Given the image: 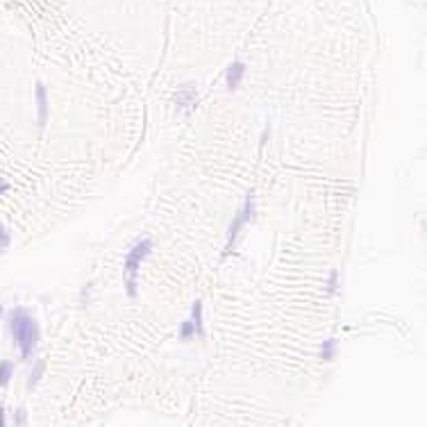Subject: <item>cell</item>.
Wrapping results in <instances>:
<instances>
[{
	"instance_id": "cell-8",
	"label": "cell",
	"mask_w": 427,
	"mask_h": 427,
	"mask_svg": "<svg viewBox=\"0 0 427 427\" xmlns=\"http://www.w3.org/2000/svg\"><path fill=\"white\" fill-rule=\"evenodd\" d=\"M334 348H336V341H334V339L325 341V343H323V348H320V357H323V359H332V354H334Z\"/></svg>"
},
{
	"instance_id": "cell-16",
	"label": "cell",
	"mask_w": 427,
	"mask_h": 427,
	"mask_svg": "<svg viewBox=\"0 0 427 427\" xmlns=\"http://www.w3.org/2000/svg\"><path fill=\"white\" fill-rule=\"evenodd\" d=\"M0 316H3V307H0Z\"/></svg>"
},
{
	"instance_id": "cell-4",
	"label": "cell",
	"mask_w": 427,
	"mask_h": 427,
	"mask_svg": "<svg viewBox=\"0 0 427 427\" xmlns=\"http://www.w3.org/2000/svg\"><path fill=\"white\" fill-rule=\"evenodd\" d=\"M243 73H246V66H243V62H234V64L227 69L225 82H227V89H230V91H234V89L241 84V80H243Z\"/></svg>"
},
{
	"instance_id": "cell-12",
	"label": "cell",
	"mask_w": 427,
	"mask_h": 427,
	"mask_svg": "<svg viewBox=\"0 0 427 427\" xmlns=\"http://www.w3.org/2000/svg\"><path fill=\"white\" fill-rule=\"evenodd\" d=\"M336 291V273H332V277H329V293H334Z\"/></svg>"
},
{
	"instance_id": "cell-3",
	"label": "cell",
	"mask_w": 427,
	"mask_h": 427,
	"mask_svg": "<svg viewBox=\"0 0 427 427\" xmlns=\"http://www.w3.org/2000/svg\"><path fill=\"white\" fill-rule=\"evenodd\" d=\"M252 218V196H248L246 198V205H243V209H241V214L234 218V223H232V227H230V241H227V250H232V246H234V241H236V234H239V230H241V225L243 223H248Z\"/></svg>"
},
{
	"instance_id": "cell-2",
	"label": "cell",
	"mask_w": 427,
	"mask_h": 427,
	"mask_svg": "<svg viewBox=\"0 0 427 427\" xmlns=\"http://www.w3.org/2000/svg\"><path fill=\"white\" fill-rule=\"evenodd\" d=\"M150 250H152V241L143 239V241H139L132 250H130L128 259H125V284H128V295L130 298L137 295V270H139V266H141V261L150 255Z\"/></svg>"
},
{
	"instance_id": "cell-11",
	"label": "cell",
	"mask_w": 427,
	"mask_h": 427,
	"mask_svg": "<svg viewBox=\"0 0 427 427\" xmlns=\"http://www.w3.org/2000/svg\"><path fill=\"white\" fill-rule=\"evenodd\" d=\"M7 246H10V234H7L5 230H0V250L7 248Z\"/></svg>"
},
{
	"instance_id": "cell-1",
	"label": "cell",
	"mask_w": 427,
	"mask_h": 427,
	"mask_svg": "<svg viewBox=\"0 0 427 427\" xmlns=\"http://www.w3.org/2000/svg\"><path fill=\"white\" fill-rule=\"evenodd\" d=\"M10 332L14 336V341L19 343L23 359H30L32 350H35L37 341H39V327L37 320L28 314L25 309H14L10 316Z\"/></svg>"
},
{
	"instance_id": "cell-7",
	"label": "cell",
	"mask_w": 427,
	"mask_h": 427,
	"mask_svg": "<svg viewBox=\"0 0 427 427\" xmlns=\"http://www.w3.org/2000/svg\"><path fill=\"white\" fill-rule=\"evenodd\" d=\"M14 373V363L12 361H0V386H7Z\"/></svg>"
},
{
	"instance_id": "cell-14",
	"label": "cell",
	"mask_w": 427,
	"mask_h": 427,
	"mask_svg": "<svg viewBox=\"0 0 427 427\" xmlns=\"http://www.w3.org/2000/svg\"><path fill=\"white\" fill-rule=\"evenodd\" d=\"M5 425V413H3V409H0V427Z\"/></svg>"
},
{
	"instance_id": "cell-15",
	"label": "cell",
	"mask_w": 427,
	"mask_h": 427,
	"mask_svg": "<svg viewBox=\"0 0 427 427\" xmlns=\"http://www.w3.org/2000/svg\"><path fill=\"white\" fill-rule=\"evenodd\" d=\"M7 189H10V184H0V193H3V191H7Z\"/></svg>"
},
{
	"instance_id": "cell-6",
	"label": "cell",
	"mask_w": 427,
	"mask_h": 427,
	"mask_svg": "<svg viewBox=\"0 0 427 427\" xmlns=\"http://www.w3.org/2000/svg\"><path fill=\"white\" fill-rule=\"evenodd\" d=\"M191 323H193V327H196V336H205V327H202V302H200V300H196V302H193Z\"/></svg>"
},
{
	"instance_id": "cell-10",
	"label": "cell",
	"mask_w": 427,
	"mask_h": 427,
	"mask_svg": "<svg viewBox=\"0 0 427 427\" xmlns=\"http://www.w3.org/2000/svg\"><path fill=\"white\" fill-rule=\"evenodd\" d=\"M41 373H44V361H37L35 363V370H32V377H30V386H35V384L39 382Z\"/></svg>"
},
{
	"instance_id": "cell-13",
	"label": "cell",
	"mask_w": 427,
	"mask_h": 427,
	"mask_svg": "<svg viewBox=\"0 0 427 427\" xmlns=\"http://www.w3.org/2000/svg\"><path fill=\"white\" fill-rule=\"evenodd\" d=\"M25 420V413H23V409L19 411V418H16V422H23Z\"/></svg>"
},
{
	"instance_id": "cell-9",
	"label": "cell",
	"mask_w": 427,
	"mask_h": 427,
	"mask_svg": "<svg viewBox=\"0 0 427 427\" xmlns=\"http://www.w3.org/2000/svg\"><path fill=\"white\" fill-rule=\"evenodd\" d=\"M193 334H196V327H193L191 320H187V323H182V327H180V336H182V339H191Z\"/></svg>"
},
{
	"instance_id": "cell-5",
	"label": "cell",
	"mask_w": 427,
	"mask_h": 427,
	"mask_svg": "<svg viewBox=\"0 0 427 427\" xmlns=\"http://www.w3.org/2000/svg\"><path fill=\"white\" fill-rule=\"evenodd\" d=\"M37 107H39V125L44 128L48 118V96H46L44 84H37Z\"/></svg>"
}]
</instances>
